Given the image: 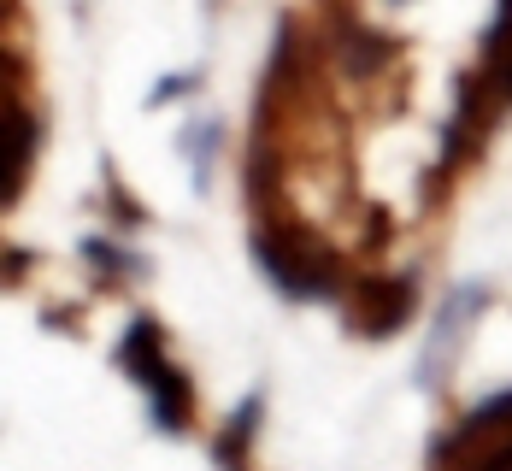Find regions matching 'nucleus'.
<instances>
[{"mask_svg":"<svg viewBox=\"0 0 512 471\" xmlns=\"http://www.w3.org/2000/svg\"><path fill=\"white\" fill-rule=\"evenodd\" d=\"M159 336L148 324H136L130 336H124V366H136L130 377L136 383H148V395H154V424L159 430H183V407H189V383L183 377H171V366L154 354Z\"/></svg>","mask_w":512,"mask_h":471,"instance_id":"1","label":"nucleus"},{"mask_svg":"<svg viewBox=\"0 0 512 471\" xmlns=\"http://www.w3.org/2000/svg\"><path fill=\"white\" fill-rule=\"evenodd\" d=\"M465 307H483V289H454V301H448L442 318H436L430 354L418 360V383H436V377H442V360L454 354V342H460V330H465Z\"/></svg>","mask_w":512,"mask_h":471,"instance_id":"2","label":"nucleus"}]
</instances>
